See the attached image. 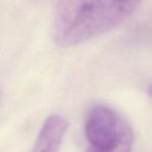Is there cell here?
<instances>
[{
    "label": "cell",
    "instance_id": "7a4b0ae2",
    "mask_svg": "<svg viewBox=\"0 0 152 152\" xmlns=\"http://www.w3.org/2000/svg\"><path fill=\"white\" fill-rule=\"evenodd\" d=\"M87 152H131L134 133L129 123L113 108L97 104L85 121Z\"/></svg>",
    "mask_w": 152,
    "mask_h": 152
},
{
    "label": "cell",
    "instance_id": "5b68a950",
    "mask_svg": "<svg viewBox=\"0 0 152 152\" xmlns=\"http://www.w3.org/2000/svg\"><path fill=\"white\" fill-rule=\"evenodd\" d=\"M0 99H1V93H0Z\"/></svg>",
    "mask_w": 152,
    "mask_h": 152
},
{
    "label": "cell",
    "instance_id": "3957f363",
    "mask_svg": "<svg viewBox=\"0 0 152 152\" xmlns=\"http://www.w3.org/2000/svg\"><path fill=\"white\" fill-rule=\"evenodd\" d=\"M68 121L61 115H52L42 126L32 152H57L68 129Z\"/></svg>",
    "mask_w": 152,
    "mask_h": 152
},
{
    "label": "cell",
    "instance_id": "277c9868",
    "mask_svg": "<svg viewBox=\"0 0 152 152\" xmlns=\"http://www.w3.org/2000/svg\"><path fill=\"white\" fill-rule=\"evenodd\" d=\"M148 93H149L150 97L152 98V83L149 85V87H148Z\"/></svg>",
    "mask_w": 152,
    "mask_h": 152
},
{
    "label": "cell",
    "instance_id": "6da1fadb",
    "mask_svg": "<svg viewBox=\"0 0 152 152\" xmlns=\"http://www.w3.org/2000/svg\"><path fill=\"white\" fill-rule=\"evenodd\" d=\"M142 0H59L52 37L61 47H71L110 31L126 21Z\"/></svg>",
    "mask_w": 152,
    "mask_h": 152
}]
</instances>
